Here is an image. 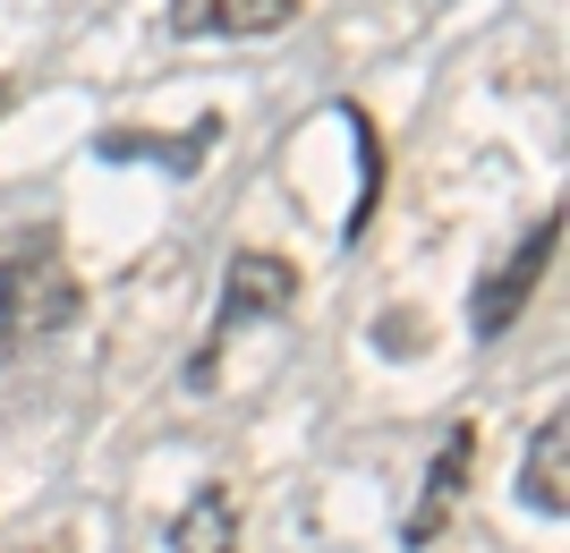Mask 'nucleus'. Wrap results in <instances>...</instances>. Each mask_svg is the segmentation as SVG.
I'll return each instance as SVG.
<instances>
[{
	"label": "nucleus",
	"mask_w": 570,
	"mask_h": 553,
	"mask_svg": "<svg viewBox=\"0 0 570 553\" xmlns=\"http://www.w3.org/2000/svg\"><path fill=\"white\" fill-rule=\"evenodd\" d=\"M77 307H86V289L69 282L60 230H9V239H0V349L69 333Z\"/></svg>",
	"instance_id": "obj_1"
},
{
	"label": "nucleus",
	"mask_w": 570,
	"mask_h": 553,
	"mask_svg": "<svg viewBox=\"0 0 570 553\" xmlns=\"http://www.w3.org/2000/svg\"><path fill=\"white\" fill-rule=\"evenodd\" d=\"M298 307V273H289V256H264V247H238L230 256V282H222V315H214V340H205V358H214L222 340L247 324V315H289ZM196 358V366H205ZM188 366V375H196Z\"/></svg>",
	"instance_id": "obj_2"
},
{
	"label": "nucleus",
	"mask_w": 570,
	"mask_h": 553,
	"mask_svg": "<svg viewBox=\"0 0 570 553\" xmlns=\"http://www.w3.org/2000/svg\"><path fill=\"white\" fill-rule=\"evenodd\" d=\"M553 247H562V214H546V221H537V230H528V239L511 247V265H502L494 282H485V289L469 298V324H476L485 340H502L511 324H520V307L537 298V282H546V265H553Z\"/></svg>",
	"instance_id": "obj_3"
},
{
	"label": "nucleus",
	"mask_w": 570,
	"mask_h": 553,
	"mask_svg": "<svg viewBox=\"0 0 570 553\" xmlns=\"http://www.w3.org/2000/svg\"><path fill=\"white\" fill-rule=\"evenodd\" d=\"M298 18V0H170V34L188 43H256Z\"/></svg>",
	"instance_id": "obj_4"
},
{
	"label": "nucleus",
	"mask_w": 570,
	"mask_h": 553,
	"mask_svg": "<svg viewBox=\"0 0 570 553\" xmlns=\"http://www.w3.org/2000/svg\"><path fill=\"white\" fill-rule=\"evenodd\" d=\"M469 460H476V434H469V426L443 434V452H434L426 485H417V503H409V520H401L409 545H434V536H443V511L460 503V477H469Z\"/></svg>",
	"instance_id": "obj_5"
},
{
	"label": "nucleus",
	"mask_w": 570,
	"mask_h": 553,
	"mask_svg": "<svg viewBox=\"0 0 570 553\" xmlns=\"http://www.w3.org/2000/svg\"><path fill=\"white\" fill-rule=\"evenodd\" d=\"M520 494H528V511H546V520H570V426H562V409L537 426V443H528V460H520Z\"/></svg>",
	"instance_id": "obj_6"
},
{
	"label": "nucleus",
	"mask_w": 570,
	"mask_h": 553,
	"mask_svg": "<svg viewBox=\"0 0 570 553\" xmlns=\"http://www.w3.org/2000/svg\"><path fill=\"white\" fill-rule=\"evenodd\" d=\"M222 120H196L188 137H145V128H111L102 137V162H163V170H205Z\"/></svg>",
	"instance_id": "obj_7"
},
{
	"label": "nucleus",
	"mask_w": 570,
	"mask_h": 553,
	"mask_svg": "<svg viewBox=\"0 0 570 553\" xmlns=\"http://www.w3.org/2000/svg\"><path fill=\"white\" fill-rule=\"evenodd\" d=\"M230 545H238V494L196 485V503L170 520V553H230Z\"/></svg>",
	"instance_id": "obj_8"
},
{
	"label": "nucleus",
	"mask_w": 570,
	"mask_h": 553,
	"mask_svg": "<svg viewBox=\"0 0 570 553\" xmlns=\"http://www.w3.org/2000/svg\"><path fill=\"white\" fill-rule=\"evenodd\" d=\"M18 553H69V545H18Z\"/></svg>",
	"instance_id": "obj_9"
},
{
	"label": "nucleus",
	"mask_w": 570,
	"mask_h": 553,
	"mask_svg": "<svg viewBox=\"0 0 570 553\" xmlns=\"http://www.w3.org/2000/svg\"><path fill=\"white\" fill-rule=\"evenodd\" d=\"M0 111H9V86H0Z\"/></svg>",
	"instance_id": "obj_10"
}]
</instances>
